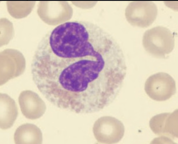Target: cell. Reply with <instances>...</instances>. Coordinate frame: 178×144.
I'll list each match as a JSON object with an SVG mask.
<instances>
[{"label": "cell", "instance_id": "1", "mask_svg": "<svg viewBox=\"0 0 178 144\" xmlns=\"http://www.w3.org/2000/svg\"><path fill=\"white\" fill-rule=\"evenodd\" d=\"M40 53V74L70 92H87L126 73L119 44L90 22L72 20L58 25L46 35Z\"/></svg>", "mask_w": 178, "mask_h": 144}, {"label": "cell", "instance_id": "2", "mask_svg": "<svg viewBox=\"0 0 178 144\" xmlns=\"http://www.w3.org/2000/svg\"><path fill=\"white\" fill-rule=\"evenodd\" d=\"M142 43L146 51L157 58H165L173 50L174 35L168 28L157 26L144 33Z\"/></svg>", "mask_w": 178, "mask_h": 144}, {"label": "cell", "instance_id": "3", "mask_svg": "<svg viewBox=\"0 0 178 144\" xmlns=\"http://www.w3.org/2000/svg\"><path fill=\"white\" fill-rule=\"evenodd\" d=\"M92 131L97 142L103 144L117 143L123 137L124 126L115 117L106 116L100 117L95 122Z\"/></svg>", "mask_w": 178, "mask_h": 144}, {"label": "cell", "instance_id": "4", "mask_svg": "<svg viewBox=\"0 0 178 144\" xmlns=\"http://www.w3.org/2000/svg\"><path fill=\"white\" fill-rule=\"evenodd\" d=\"M144 89L152 99L157 101H165L176 93V83L168 74L159 72L150 76L146 80Z\"/></svg>", "mask_w": 178, "mask_h": 144}, {"label": "cell", "instance_id": "5", "mask_svg": "<svg viewBox=\"0 0 178 144\" xmlns=\"http://www.w3.org/2000/svg\"><path fill=\"white\" fill-rule=\"evenodd\" d=\"M158 8L150 1H133L130 3L125 10L128 22L133 26L145 28L150 25L156 19Z\"/></svg>", "mask_w": 178, "mask_h": 144}, {"label": "cell", "instance_id": "6", "mask_svg": "<svg viewBox=\"0 0 178 144\" xmlns=\"http://www.w3.org/2000/svg\"><path fill=\"white\" fill-rule=\"evenodd\" d=\"M18 101L22 113L29 119L34 120L40 118L46 110L44 101L38 94L31 90L22 92Z\"/></svg>", "mask_w": 178, "mask_h": 144}, {"label": "cell", "instance_id": "7", "mask_svg": "<svg viewBox=\"0 0 178 144\" xmlns=\"http://www.w3.org/2000/svg\"><path fill=\"white\" fill-rule=\"evenodd\" d=\"M178 110L173 113H165L152 117L149 122L152 131L158 136L178 137Z\"/></svg>", "mask_w": 178, "mask_h": 144}, {"label": "cell", "instance_id": "8", "mask_svg": "<svg viewBox=\"0 0 178 144\" xmlns=\"http://www.w3.org/2000/svg\"><path fill=\"white\" fill-rule=\"evenodd\" d=\"M18 114L14 101L8 94L0 93L1 129L6 130L13 125Z\"/></svg>", "mask_w": 178, "mask_h": 144}, {"label": "cell", "instance_id": "9", "mask_svg": "<svg viewBox=\"0 0 178 144\" xmlns=\"http://www.w3.org/2000/svg\"><path fill=\"white\" fill-rule=\"evenodd\" d=\"M14 140L16 144H41L43 141L42 134L35 125L24 124L16 129Z\"/></svg>", "mask_w": 178, "mask_h": 144}]
</instances>
